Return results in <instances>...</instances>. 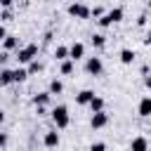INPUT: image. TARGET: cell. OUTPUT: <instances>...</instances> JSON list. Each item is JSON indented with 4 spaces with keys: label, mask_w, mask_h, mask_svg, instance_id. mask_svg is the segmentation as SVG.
<instances>
[{
    "label": "cell",
    "mask_w": 151,
    "mask_h": 151,
    "mask_svg": "<svg viewBox=\"0 0 151 151\" xmlns=\"http://www.w3.org/2000/svg\"><path fill=\"white\" fill-rule=\"evenodd\" d=\"M50 116H52V120H54L57 130H64V127H68V123H71V118H68V109H66L64 104L54 106V109L50 111Z\"/></svg>",
    "instance_id": "6da1fadb"
},
{
    "label": "cell",
    "mask_w": 151,
    "mask_h": 151,
    "mask_svg": "<svg viewBox=\"0 0 151 151\" xmlns=\"http://www.w3.org/2000/svg\"><path fill=\"white\" fill-rule=\"evenodd\" d=\"M35 57H38V45L35 42H28V45L17 50V61L19 64H31V61H35Z\"/></svg>",
    "instance_id": "7a4b0ae2"
},
{
    "label": "cell",
    "mask_w": 151,
    "mask_h": 151,
    "mask_svg": "<svg viewBox=\"0 0 151 151\" xmlns=\"http://www.w3.org/2000/svg\"><path fill=\"white\" fill-rule=\"evenodd\" d=\"M123 7H113V9H109V12H104V17H99L97 19V24L101 26V28H109L111 24H118L120 19H123Z\"/></svg>",
    "instance_id": "3957f363"
},
{
    "label": "cell",
    "mask_w": 151,
    "mask_h": 151,
    "mask_svg": "<svg viewBox=\"0 0 151 151\" xmlns=\"http://www.w3.org/2000/svg\"><path fill=\"white\" fill-rule=\"evenodd\" d=\"M68 14L76 17V19H90V17H92V9H90L85 2H71V5H68Z\"/></svg>",
    "instance_id": "277c9868"
},
{
    "label": "cell",
    "mask_w": 151,
    "mask_h": 151,
    "mask_svg": "<svg viewBox=\"0 0 151 151\" xmlns=\"http://www.w3.org/2000/svg\"><path fill=\"white\" fill-rule=\"evenodd\" d=\"M85 71H87L90 76H101V71H104L101 59H99V57H90V59L85 61Z\"/></svg>",
    "instance_id": "5b68a950"
},
{
    "label": "cell",
    "mask_w": 151,
    "mask_h": 151,
    "mask_svg": "<svg viewBox=\"0 0 151 151\" xmlns=\"http://www.w3.org/2000/svg\"><path fill=\"white\" fill-rule=\"evenodd\" d=\"M90 125H92L94 130H101V127H106V125H109V113H106V111L92 113V118H90Z\"/></svg>",
    "instance_id": "8992f818"
},
{
    "label": "cell",
    "mask_w": 151,
    "mask_h": 151,
    "mask_svg": "<svg viewBox=\"0 0 151 151\" xmlns=\"http://www.w3.org/2000/svg\"><path fill=\"white\" fill-rule=\"evenodd\" d=\"M42 144H45L47 149H57V146H59V132H57V130H47L45 137H42Z\"/></svg>",
    "instance_id": "52a82bcc"
},
{
    "label": "cell",
    "mask_w": 151,
    "mask_h": 151,
    "mask_svg": "<svg viewBox=\"0 0 151 151\" xmlns=\"http://www.w3.org/2000/svg\"><path fill=\"white\" fill-rule=\"evenodd\" d=\"M83 57H85V45H83V42H73V45L68 47V59L78 61V59H83Z\"/></svg>",
    "instance_id": "ba28073f"
},
{
    "label": "cell",
    "mask_w": 151,
    "mask_h": 151,
    "mask_svg": "<svg viewBox=\"0 0 151 151\" xmlns=\"http://www.w3.org/2000/svg\"><path fill=\"white\" fill-rule=\"evenodd\" d=\"M92 99H94V92H92V90H80V92L76 94V104H80V106H90Z\"/></svg>",
    "instance_id": "9c48e42d"
},
{
    "label": "cell",
    "mask_w": 151,
    "mask_h": 151,
    "mask_svg": "<svg viewBox=\"0 0 151 151\" xmlns=\"http://www.w3.org/2000/svg\"><path fill=\"white\" fill-rule=\"evenodd\" d=\"M130 151H149V139L146 137H134L130 142Z\"/></svg>",
    "instance_id": "30bf717a"
},
{
    "label": "cell",
    "mask_w": 151,
    "mask_h": 151,
    "mask_svg": "<svg viewBox=\"0 0 151 151\" xmlns=\"http://www.w3.org/2000/svg\"><path fill=\"white\" fill-rule=\"evenodd\" d=\"M137 113H139L142 118H149V116H151V97H144V99L139 101V106H137Z\"/></svg>",
    "instance_id": "8fae6325"
},
{
    "label": "cell",
    "mask_w": 151,
    "mask_h": 151,
    "mask_svg": "<svg viewBox=\"0 0 151 151\" xmlns=\"http://www.w3.org/2000/svg\"><path fill=\"white\" fill-rule=\"evenodd\" d=\"M14 83V71L12 68H2L0 71V87H7Z\"/></svg>",
    "instance_id": "7c38bea8"
},
{
    "label": "cell",
    "mask_w": 151,
    "mask_h": 151,
    "mask_svg": "<svg viewBox=\"0 0 151 151\" xmlns=\"http://www.w3.org/2000/svg\"><path fill=\"white\" fill-rule=\"evenodd\" d=\"M2 47H5V52L17 50V47H19V38H17V35H7V38L2 40Z\"/></svg>",
    "instance_id": "4fadbf2b"
},
{
    "label": "cell",
    "mask_w": 151,
    "mask_h": 151,
    "mask_svg": "<svg viewBox=\"0 0 151 151\" xmlns=\"http://www.w3.org/2000/svg\"><path fill=\"white\" fill-rule=\"evenodd\" d=\"M134 57H137V54H134V50H130V47H123V50H120V61H123L125 66H127V64H132V61H134Z\"/></svg>",
    "instance_id": "5bb4252c"
},
{
    "label": "cell",
    "mask_w": 151,
    "mask_h": 151,
    "mask_svg": "<svg viewBox=\"0 0 151 151\" xmlns=\"http://www.w3.org/2000/svg\"><path fill=\"white\" fill-rule=\"evenodd\" d=\"M50 99H52V94H50V92H38V94L33 97V104H35V106H47V104H50Z\"/></svg>",
    "instance_id": "9a60e30c"
},
{
    "label": "cell",
    "mask_w": 151,
    "mask_h": 151,
    "mask_svg": "<svg viewBox=\"0 0 151 151\" xmlns=\"http://www.w3.org/2000/svg\"><path fill=\"white\" fill-rule=\"evenodd\" d=\"M90 42H92V47H97V50H101V47L106 45V35H104V33H92V38H90Z\"/></svg>",
    "instance_id": "2e32d148"
},
{
    "label": "cell",
    "mask_w": 151,
    "mask_h": 151,
    "mask_svg": "<svg viewBox=\"0 0 151 151\" xmlns=\"http://www.w3.org/2000/svg\"><path fill=\"white\" fill-rule=\"evenodd\" d=\"M54 59L57 61H66L68 59V47L66 45H57L54 47Z\"/></svg>",
    "instance_id": "e0dca14e"
},
{
    "label": "cell",
    "mask_w": 151,
    "mask_h": 151,
    "mask_svg": "<svg viewBox=\"0 0 151 151\" xmlns=\"http://www.w3.org/2000/svg\"><path fill=\"white\" fill-rule=\"evenodd\" d=\"M47 92H50V94H61V92H64V83H61L59 78L50 80V87H47Z\"/></svg>",
    "instance_id": "ac0fdd59"
},
{
    "label": "cell",
    "mask_w": 151,
    "mask_h": 151,
    "mask_svg": "<svg viewBox=\"0 0 151 151\" xmlns=\"http://www.w3.org/2000/svg\"><path fill=\"white\" fill-rule=\"evenodd\" d=\"M90 109H92V113H99V111H104V97L94 94V99L90 101Z\"/></svg>",
    "instance_id": "d6986e66"
},
{
    "label": "cell",
    "mask_w": 151,
    "mask_h": 151,
    "mask_svg": "<svg viewBox=\"0 0 151 151\" xmlns=\"http://www.w3.org/2000/svg\"><path fill=\"white\" fill-rule=\"evenodd\" d=\"M71 73H73V59L61 61V76H71Z\"/></svg>",
    "instance_id": "ffe728a7"
},
{
    "label": "cell",
    "mask_w": 151,
    "mask_h": 151,
    "mask_svg": "<svg viewBox=\"0 0 151 151\" xmlns=\"http://www.w3.org/2000/svg\"><path fill=\"white\" fill-rule=\"evenodd\" d=\"M28 78V71L26 68H14V83H24Z\"/></svg>",
    "instance_id": "44dd1931"
},
{
    "label": "cell",
    "mask_w": 151,
    "mask_h": 151,
    "mask_svg": "<svg viewBox=\"0 0 151 151\" xmlns=\"http://www.w3.org/2000/svg\"><path fill=\"white\" fill-rule=\"evenodd\" d=\"M26 71H28V76H31V73H40V71H42V64L35 59V61H31V64H28V68H26Z\"/></svg>",
    "instance_id": "7402d4cb"
},
{
    "label": "cell",
    "mask_w": 151,
    "mask_h": 151,
    "mask_svg": "<svg viewBox=\"0 0 151 151\" xmlns=\"http://www.w3.org/2000/svg\"><path fill=\"white\" fill-rule=\"evenodd\" d=\"M90 151H106V144L104 142H94V144H90Z\"/></svg>",
    "instance_id": "603a6c76"
},
{
    "label": "cell",
    "mask_w": 151,
    "mask_h": 151,
    "mask_svg": "<svg viewBox=\"0 0 151 151\" xmlns=\"http://www.w3.org/2000/svg\"><path fill=\"white\" fill-rule=\"evenodd\" d=\"M0 21H12V9H2L0 12Z\"/></svg>",
    "instance_id": "cb8c5ba5"
},
{
    "label": "cell",
    "mask_w": 151,
    "mask_h": 151,
    "mask_svg": "<svg viewBox=\"0 0 151 151\" xmlns=\"http://www.w3.org/2000/svg\"><path fill=\"white\" fill-rule=\"evenodd\" d=\"M7 142H9L7 132H0V149H5V146H7Z\"/></svg>",
    "instance_id": "d4e9b609"
},
{
    "label": "cell",
    "mask_w": 151,
    "mask_h": 151,
    "mask_svg": "<svg viewBox=\"0 0 151 151\" xmlns=\"http://www.w3.org/2000/svg\"><path fill=\"white\" fill-rule=\"evenodd\" d=\"M92 17H104V7H92Z\"/></svg>",
    "instance_id": "484cf974"
},
{
    "label": "cell",
    "mask_w": 151,
    "mask_h": 151,
    "mask_svg": "<svg viewBox=\"0 0 151 151\" xmlns=\"http://www.w3.org/2000/svg\"><path fill=\"white\" fill-rule=\"evenodd\" d=\"M12 5H14V0H0V7L2 9H12Z\"/></svg>",
    "instance_id": "4316f807"
},
{
    "label": "cell",
    "mask_w": 151,
    "mask_h": 151,
    "mask_svg": "<svg viewBox=\"0 0 151 151\" xmlns=\"http://www.w3.org/2000/svg\"><path fill=\"white\" fill-rule=\"evenodd\" d=\"M137 26H146V14H139L137 17Z\"/></svg>",
    "instance_id": "83f0119b"
},
{
    "label": "cell",
    "mask_w": 151,
    "mask_h": 151,
    "mask_svg": "<svg viewBox=\"0 0 151 151\" xmlns=\"http://www.w3.org/2000/svg\"><path fill=\"white\" fill-rule=\"evenodd\" d=\"M7 35H9V33H7V31H5V26H2V24H0V40H5V38H7Z\"/></svg>",
    "instance_id": "f1b7e54d"
},
{
    "label": "cell",
    "mask_w": 151,
    "mask_h": 151,
    "mask_svg": "<svg viewBox=\"0 0 151 151\" xmlns=\"http://www.w3.org/2000/svg\"><path fill=\"white\" fill-rule=\"evenodd\" d=\"M7 59H9V54H7V52H0V64H5Z\"/></svg>",
    "instance_id": "f546056e"
},
{
    "label": "cell",
    "mask_w": 151,
    "mask_h": 151,
    "mask_svg": "<svg viewBox=\"0 0 151 151\" xmlns=\"http://www.w3.org/2000/svg\"><path fill=\"white\" fill-rule=\"evenodd\" d=\"M38 116H47V109L45 106H38Z\"/></svg>",
    "instance_id": "4dcf8cb0"
},
{
    "label": "cell",
    "mask_w": 151,
    "mask_h": 151,
    "mask_svg": "<svg viewBox=\"0 0 151 151\" xmlns=\"http://www.w3.org/2000/svg\"><path fill=\"white\" fill-rule=\"evenodd\" d=\"M144 45H151V31H149V33L144 35Z\"/></svg>",
    "instance_id": "1f68e13d"
},
{
    "label": "cell",
    "mask_w": 151,
    "mask_h": 151,
    "mask_svg": "<svg viewBox=\"0 0 151 151\" xmlns=\"http://www.w3.org/2000/svg\"><path fill=\"white\" fill-rule=\"evenodd\" d=\"M144 85H146V87H151V76H146V78H144Z\"/></svg>",
    "instance_id": "d6a6232c"
},
{
    "label": "cell",
    "mask_w": 151,
    "mask_h": 151,
    "mask_svg": "<svg viewBox=\"0 0 151 151\" xmlns=\"http://www.w3.org/2000/svg\"><path fill=\"white\" fill-rule=\"evenodd\" d=\"M2 123H5V111L0 109V125H2Z\"/></svg>",
    "instance_id": "836d02e7"
},
{
    "label": "cell",
    "mask_w": 151,
    "mask_h": 151,
    "mask_svg": "<svg viewBox=\"0 0 151 151\" xmlns=\"http://www.w3.org/2000/svg\"><path fill=\"white\" fill-rule=\"evenodd\" d=\"M149 9H151V0H149Z\"/></svg>",
    "instance_id": "e575fe53"
},
{
    "label": "cell",
    "mask_w": 151,
    "mask_h": 151,
    "mask_svg": "<svg viewBox=\"0 0 151 151\" xmlns=\"http://www.w3.org/2000/svg\"><path fill=\"white\" fill-rule=\"evenodd\" d=\"M149 149H151V142H149Z\"/></svg>",
    "instance_id": "d590c367"
}]
</instances>
